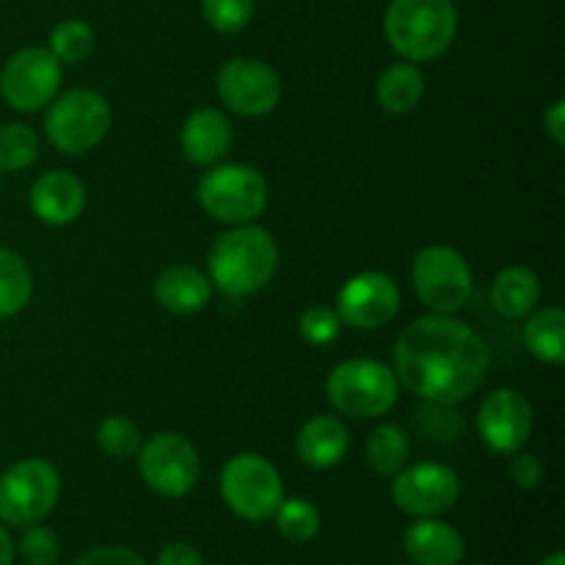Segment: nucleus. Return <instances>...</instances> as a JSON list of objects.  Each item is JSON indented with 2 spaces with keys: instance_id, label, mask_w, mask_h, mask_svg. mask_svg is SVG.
Listing matches in <instances>:
<instances>
[{
  "instance_id": "obj_1",
  "label": "nucleus",
  "mask_w": 565,
  "mask_h": 565,
  "mask_svg": "<svg viewBox=\"0 0 565 565\" xmlns=\"http://www.w3.org/2000/svg\"><path fill=\"white\" fill-rule=\"evenodd\" d=\"M489 348L478 331L452 315H425L395 342V375L406 390L434 406H458L480 390Z\"/></svg>"
},
{
  "instance_id": "obj_2",
  "label": "nucleus",
  "mask_w": 565,
  "mask_h": 565,
  "mask_svg": "<svg viewBox=\"0 0 565 565\" xmlns=\"http://www.w3.org/2000/svg\"><path fill=\"white\" fill-rule=\"evenodd\" d=\"M279 246L274 235L257 224H241L213 243L207 257L210 281L226 296H252L276 274Z\"/></svg>"
},
{
  "instance_id": "obj_3",
  "label": "nucleus",
  "mask_w": 565,
  "mask_h": 565,
  "mask_svg": "<svg viewBox=\"0 0 565 565\" xmlns=\"http://www.w3.org/2000/svg\"><path fill=\"white\" fill-rule=\"evenodd\" d=\"M458 31L452 0H392L384 14V36L406 61H436L450 50Z\"/></svg>"
},
{
  "instance_id": "obj_4",
  "label": "nucleus",
  "mask_w": 565,
  "mask_h": 565,
  "mask_svg": "<svg viewBox=\"0 0 565 565\" xmlns=\"http://www.w3.org/2000/svg\"><path fill=\"white\" fill-rule=\"evenodd\" d=\"M331 406L353 419H379L392 412L401 395L395 370L375 359H348L337 364L326 381Z\"/></svg>"
},
{
  "instance_id": "obj_5",
  "label": "nucleus",
  "mask_w": 565,
  "mask_h": 565,
  "mask_svg": "<svg viewBox=\"0 0 565 565\" xmlns=\"http://www.w3.org/2000/svg\"><path fill=\"white\" fill-rule=\"evenodd\" d=\"M199 204L221 224H252L268 207V182L254 166H215L199 180Z\"/></svg>"
},
{
  "instance_id": "obj_6",
  "label": "nucleus",
  "mask_w": 565,
  "mask_h": 565,
  "mask_svg": "<svg viewBox=\"0 0 565 565\" xmlns=\"http://www.w3.org/2000/svg\"><path fill=\"white\" fill-rule=\"evenodd\" d=\"M61 500L58 469L44 458H25L0 475V522L28 527L55 511Z\"/></svg>"
},
{
  "instance_id": "obj_7",
  "label": "nucleus",
  "mask_w": 565,
  "mask_h": 565,
  "mask_svg": "<svg viewBox=\"0 0 565 565\" xmlns=\"http://www.w3.org/2000/svg\"><path fill=\"white\" fill-rule=\"evenodd\" d=\"M110 105L103 94L92 88H72L50 103L44 132L61 152L83 154L103 143L110 130Z\"/></svg>"
},
{
  "instance_id": "obj_8",
  "label": "nucleus",
  "mask_w": 565,
  "mask_h": 565,
  "mask_svg": "<svg viewBox=\"0 0 565 565\" xmlns=\"http://www.w3.org/2000/svg\"><path fill=\"white\" fill-rule=\"evenodd\" d=\"M221 500L246 522L274 519L276 508L285 500L279 469L257 452H241L230 458L221 469Z\"/></svg>"
},
{
  "instance_id": "obj_9",
  "label": "nucleus",
  "mask_w": 565,
  "mask_h": 565,
  "mask_svg": "<svg viewBox=\"0 0 565 565\" xmlns=\"http://www.w3.org/2000/svg\"><path fill=\"white\" fill-rule=\"evenodd\" d=\"M414 290L434 315H456L472 298V270L461 252L450 246H428L412 265Z\"/></svg>"
},
{
  "instance_id": "obj_10",
  "label": "nucleus",
  "mask_w": 565,
  "mask_h": 565,
  "mask_svg": "<svg viewBox=\"0 0 565 565\" xmlns=\"http://www.w3.org/2000/svg\"><path fill=\"white\" fill-rule=\"evenodd\" d=\"M141 480L160 497L180 500L191 494L202 475V461L191 441L174 430H163L147 439L138 450Z\"/></svg>"
},
{
  "instance_id": "obj_11",
  "label": "nucleus",
  "mask_w": 565,
  "mask_h": 565,
  "mask_svg": "<svg viewBox=\"0 0 565 565\" xmlns=\"http://www.w3.org/2000/svg\"><path fill=\"white\" fill-rule=\"evenodd\" d=\"M392 500L406 516L425 519L452 511L461 500V478L452 467L425 461L406 467L392 480Z\"/></svg>"
},
{
  "instance_id": "obj_12",
  "label": "nucleus",
  "mask_w": 565,
  "mask_h": 565,
  "mask_svg": "<svg viewBox=\"0 0 565 565\" xmlns=\"http://www.w3.org/2000/svg\"><path fill=\"white\" fill-rule=\"evenodd\" d=\"M61 86V61L47 47H22L6 61L0 72V94L22 114L44 108Z\"/></svg>"
},
{
  "instance_id": "obj_13",
  "label": "nucleus",
  "mask_w": 565,
  "mask_h": 565,
  "mask_svg": "<svg viewBox=\"0 0 565 565\" xmlns=\"http://www.w3.org/2000/svg\"><path fill=\"white\" fill-rule=\"evenodd\" d=\"M401 309V287L390 274L362 270L337 292V315L353 329H381Z\"/></svg>"
},
{
  "instance_id": "obj_14",
  "label": "nucleus",
  "mask_w": 565,
  "mask_h": 565,
  "mask_svg": "<svg viewBox=\"0 0 565 565\" xmlns=\"http://www.w3.org/2000/svg\"><path fill=\"white\" fill-rule=\"evenodd\" d=\"M218 97L241 116H265L281 99V81L265 61L232 58L218 72Z\"/></svg>"
},
{
  "instance_id": "obj_15",
  "label": "nucleus",
  "mask_w": 565,
  "mask_h": 565,
  "mask_svg": "<svg viewBox=\"0 0 565 565\" xmlns=\"http://www.w3.org/2000/svg\"><path fill=\"white\" fill-rule=\"evenodd\" d=\"M533 406L516 390H497L478 408V434L491 452L513 456L533 436Z\"/></svg>"
},
{
  "instance_id": "obj_16",
  "label": "nucleus",
  "mask_w": 565,
  "mask_h": 565,
  "mask_svg": "<svg viewBox=\"0 0 565 565\" xmlns=\"http://www.w3.org/2000/svg\"><path fill=\"white\" fill-rule=\"evenodd\" d=\"M31 210L50 226H66L86 210V185L70 171H44L31 185Z\"/></svg>"
},
{
  "instance_id": "obj_17",
  "label": "nucleus",
  "mask_w": 565,
  "mask_h": 565,
  "mask_svg": "<svg viewBox=\"0 0 565 565\" xmlns=\"http://www.w3.org/2000/svg\"><path fill=\"white\" fill-rule=\"evenodd\" d=\"M403 552L412 565H461L467 541L439 516H425L403 533Z\"/></svg>"
},
{
  "instance_id": "obj_18",
  "label": "nucleus",
  "mask_w": 565,
  "mask_h": 565,
  "mask_svg": "<svg viewBox=\"0 0 565 565\" xmlns=\"http://www.w3.org/2000/svg\"><path fill=\"white\" fill-rule=\"evenodd\" d=\"M232 143V125L221 110H193L180 132V147L188 163L213 166L226 154Z\"/></svg>"
},
{
  "instance_id": "obj_19",
  "label": "nucleus",
  "mask_w": 565,
  "mask_h": 565,
  "mask_svg": "<svg viewBox=\"0 0 565 565\" xmlns=\"http://www.w3.org/2000/svg\"><path fill=\"white\" fill-rule=\"evenodd\" d=\"M348 447H351V434H348L345 423L340 417H331V414L307 419L296 439L298 456L312 469L337 467L345 458Z\"/></svg>"
},
{
  "instance_id": "obj_20",
  "label": "nucleus",
  "mask_w": 565,
  "mask_h": 565,
  "mask_svg": "<svg viewBox=\"0 0 565 565\" xmlns=\"http://www.w3.org/2000/svg\"><path fill=\"white\" fill-rule=\"evenodd\" d=\"M213 296V281L196 268L188 265H174L166 268L154 279V298L160 307L171 315H196L202 312Z\"/></svg>"
},
{
  "instance_id": "obj_21",
  "label": "nucleus",
  "mask_w": 565,
  "mask_h": 565,
  "mask_svg": "<svg viewBox=\"0 0 565 565\" xmlns=\"http://www.w3.org/2000/svg\"><path fill=\"white\" fill-rule=\"evenodd\" d=\"M541 301V279L535 270L513 265L500 270L491 285V303L505 320H519L533 312Z\"/></svg>"
},
{
  "instance_id": "obj_22",
  "label": "nucleus",
  "mask_w": 565,
  "mask_h": 565,
  "mask_svg": "<svg viewBox=\"0 0 565 565\" xmlns=\"http://www.w3.org/2000/svg\"><path fill=\"white\" fill-rule=\"evenodd\" d=\"M524 345L539 362H565V312L561 307L533 309L524 323Z\"/></svg>"
},
{
  "instance_id": "obj_23",
  "label": "nucleus",
  "mask_w": 565,
  "mask_h": 565,
  "mask_svg": "<svg viewBox=\"0 0 565 565\" xmlns=\"http://www.w3.org/2000/svg\"><path fill=\"white\" fill-rule=\"evenodd\" d=\"M375 94H379L381 108L390 110V114H412L425 94V77L412 61L392 64L390 70L381 72Z\"/></svg>"
},
{
  "instance_id": "obj_24",
  "label": "nucleus",
  "mask_w": 565,
  "mask_h": 565,
  "mask_svg": "<svg viewBox=\"0 0 565 565\" xmlns=\"http://www.w3.org/2000/svg\"><path fill=\"white\" fill-rule=\"evenodd\" d=\"M364 458H367L370 469L381 478H395L397 472L408 467V458H412V441L408 434L397 425L384 423L367 436V445H364Z\"/></svg>"
},
{
  "instance_id": "obj_25",
  "label": "nucleus",
  "mask_w": 565,
  "mask_h": 565,
  "mask_svg": "<svg viewBox=\"0 0 565 565\" xmlns=\"http://www.w3.org/2000/svg\"><path fill=\"white\" fill-rule=\"evenodd\" d=\"M33 276L25 259L0 246V318L22 312L31 303Z\"/></svg>"
},
{
  "instance_id": "obj_26",
  "label": "nucleus",
  "mask_w": 565,
  "mask_h": 565,
  "mask_svg": "<svg viewBox=\"0 0 565 565\" xmlns=\"http://www.w3.org/2000/svg\"><path fill=\"white\" fill-rule=\"evenodd\" d=\"M274 522L281 539L298 546L318 539L320 527H323L320 511L307 500H281V505L274 513Z\"/></svg>"
},
{
  "instance_id": "obj_27",
  "label": "nucleus",
  "mask_w": 565,
  "mask_h": 565,
  "mask_svg": "<svg viewBox=\"0 0 565 565\" xmlns=\"http://www.w3.org/2000/svg\"><path fill=\"white\" fill-rule=\"evenodd\" d=\"M94 31L88 22L83 20H61L50 31V53L61 61V64H83L88 55L94 53Z\"/></svg>"
},
{
  "instance_id": "obj_28",
  "label": "nucleus",
  "mask_w": 565,
  "mask_h": 565,
  "mask_svg": "<svg viewBox=\"0 0 565 565\" xmlns=\"http://www.w3.org/2000/svg\"><path fill=\"white\" fill-rule=\"evenodd\" d=\"M39 158V138L22 121L0 127V174L9 171H22Z\"/></svg>"
},
{
  "instance_id": "obj_29",
  "label": "nucleus",
  "mask_w": 565,
  "mask_h": 565,
  "mask_svg": "<svg viewBox=\"0 0 565 565\" xmlns=\"http://www.w3.org/2000/svg\"><path fill=\"white\" fill-rule=\"evenodd\" d=\"M143 445V434L132 419L108 417L97 428V447L108 452L110 458H132L138 456Z\"/></svg>"
},
{
  "instance_id": "obj_30",
  "label": "nucleus",
  "mask_w": 565,
  "mask_h": 565,
  "mask_svg": "<svg viewBox=\"0 0 565 565\" xmlns=\"http://www.w3.org/2000/svg\"><path fill=\"white\" fill-rule=\"evenodd\" d=\"M257 0H202V14L218 33H237L252 22Z\"/></svg>"
},
{
  "instance_id": "obj_31",
  "label": "nucleus",
  "mask_w": 565,
  "mask_h": 565,
  "mask_svg": "<svg viewBox=\"0 0 565 565\" xmlns=\"http://www.w3.org/2000/svg\"><path fill=\"white\" fill-rule=\"evenodd\" d=\"M17 552L25 561V565H58L61 561V541L44 524H28L25 533H22Z\"/></svg>"
},
{
  "instance_id": "obj_32",
  "label": "nucleus",
  "mask_w": 565,
  "mask_h": 565,
  "mask_svg": "<svg viewBox=\"0 0 565 565\" xmlns=\"http://www.w3.org/2000/svg\"><path fill=\"white\" fill-rule=\"evenodd\" d=\"M340 315H337V309L331 307H309L307 312L301 315V320H298V331H301L303 340L309 342V345H329V342L337 340V334H340Z\"/></svg>"
},
{
  "instance_id": "obj_33",
  "label": "nucleus",
  "mask_w": 565,
  "mask_h": 565,
  "mask_svg": "<svg viewBox=\"0 0 565 565\" xmlns=\"http://www.w3.org/2000/svg\"><path fill=\"white\" fill-rule=\"evenodd\" d=\"M508 472H511V480L519 489H535V486H541V480H544V463H541L539 456H533V452L519 450L511 456Z\"/></svg>"
},
{
  "instance_id": "obj_34",
  "label": "nucleus",
  "mask_w": 565,
  "mask_h": 565,
  "mask_svg": "<svg viewBox=\"0 0 565 565\" xmlns=\"http://www.w3.org/2000/svg\"><path fill=\"white\" fill-rule=\"evenodd\" d=\"M75 565H147V561L130 546H94Z\"/></svg>"
},
{
  "instance_id": "obj_35",
  "label": "nucleus",
  "mask_w": 565,
  "mask_h": 565,
  "mask_svg": "<svg viewBox=\"0 0 565 565\" xmlns=\"http://www.w3.org/2000/svg\"><path fill=\"white\" fill-rule=\"evenodd\" d=\"M158 565H204V557L193 544L174 541V544H169L160 550Z\"/></svg>"
},
{
  "instance_id": "obj_36",
  "label": "nucleus",
  "mask_w": 565,
  "mask_h": 565,
  "mask_svg": "<svg viewBox=\"0 0 565 565\" xmlns=\"http://www.w3.org/2000/svg\"><path fill=\"white\" fill-rule=\"evenodd\" d=\"M544 130L546 136L552 138V143L555 147H563L565 143V99H555V103L550 105V110L544 114Z\"/></svg>"
},
{
  "instance_id": "obj_37",
  "label": "nucleus",
  "mask_w": 565,
  "mask_h": 565,
  "mask_svg": "<svg viewBox=\"0 0 565 565\" xmlns=\"http://www.w3.org/2000/svg\"><path fill=\"white\" fill-rule=\"evenodd\" d=\"M0 565H14V541L3 524H0Z\"/></svg>"
},
{
  "instance_id": "obj_38",
  "label": "nucleus",
  "mask_w": 565,
  "mask_h": 565,
  "mask_svg": "<svg viewBox=\"0 0 565 565\" xmlns=\"http://www.w3.org/2000/svg\"><path fill=\"white\" fill-rule=\"evenodd\" d=\"M539 565H565V555L561 550H555V552H550V555H546Z\"/></svg>"
}]
</instances>
